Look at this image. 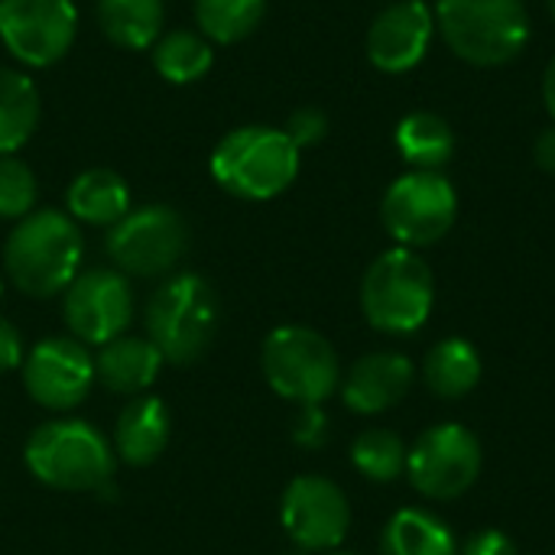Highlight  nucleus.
Masks as SVG:
<instances>
[{
	"label": "nucleus",
	"instance_id": "obj_17",
	"mask_svg": "<svg viewBox=\"0 0 555 555\" xmlns=\"http://www.w3.org/2000/svg\"><path fill=\"white\" fill-rule=\"evenodd\" d=\"M169 436H172L169 406L159 397L143 393V397H130V403L120 410L111 446H114L117 462L130 468H146L166 452Z\"/></svg>",
	"mask_w": 555,
	"mask_h": 555
},
{
	"label": "nucleus",
	"instance_id": "obj_3",
	"mask_svg": "<svg viewBox=\"0 0 555 555\" xmlns=\"http://www.w3.org/2000/svg\"><path fill=\"white\" fill-rule=\"evenodd\" d=\"M29 475L65 494L101 491L114 478V446L85 420H52L42 423L23 449Z\"/></svg>",
	"mask_w": 555,
	"mask_h": 555
},
{
	"label": "nucleus",
	"instance_id": "obj_10",
	"mask_svg": "<svg viewBox=\"0 0 555 555\" xmlns=\"http://www.w3.org/2000/svg\"><path fill=\"white\" fill-rule=\"evenodd\" d=\"M107 257L124 276H166L189 247V228L169 205L130 208L107 228Z\"/></svg>",
	"mask_w": 555,
	"mask_h": 555
},
{
	"label": "nucleus",
	"instance_id": "obj_35",
	"mask_svg": "<svg viewBox=\"0 0 555 555\" xmlns=\"http://www.w3.org/2000/svg\"><path fill=\"white\" fill-rule=\"evenodd\" d=\"M325 555H361V553H348V550H332V553Z\"/></svg>",
	"mask_w": 555,
	"mask_h": 555
},
{
	"label": "nucleus",
	"instance_id": "obj_9",
	"mask_svg": "<svg viewBox=\"0 0 555 555\" xmlns=\"http://www.w3.org/2000/svg\"><path fill=\"white\" fill-rule=\"evenodd\" d=\"M485 468L481 439L462 423H436L416 436L406 455V478L426 501H455L468 494Z\"/></svg>",
	"mask_w": 555,
	"mask_h": 555
},
{
	"label": "nucleus",
	"instance_id": "obj_21",
	"mask_svg": "<svg viewBox=\"0 0 555 555\" xmlns=\"http://www.w3.org/2000/svg\"><path fill=\"white\" fill-rule=\"evenodd\" d=\"M380 555H459V540L433 511L403 507L384 524Z\"/></svg>",
	"mask_w": 555,
	"mask_h": 555
},
{
	"label": "nucleus",
	"instance_id": "obj_7",
	"mask_svg": "<svg viewBox=\"0 0 555 555\" xmlns=\"http://www.w3.org/2000/svg\"><path fill=\"white\" fill-rule=\"evenodd\" d=\"M270 390L296 406H322L341 387V361L332 341L309 325H280L260 348Z\"/></svg>",
	"mask_w": 555,
	"mask_h": 555
},
{
	"label": "nucleus",
	"instance_id": "obj_19",
	"mask_svg": "<svg viewBox=\"0 0 555 555\" xmlns=\"http://www.w3.org/2000/svg\"><path fill=\"white\" fill-rule=\"evenodd\" d=\"M68 218L91 228H114L130 211V185L120 172L94 166L72 179L65 192Z\"/></svg>",
	"mask_w": 555,
	"mask_h": 555
},
{
	"label": "nucleus",
	"instance_id": "obj_5",
	"mask_svg": "<svg viewBox=\"0 0 555 555\" xmlns=\"http://www.w3.org/2000/svg\"><path fill=\"white\" fill-rule=\"evenodd\" d=\"M436 29L468 65L501 68L530 42V10L524 0H436Z\"/></svg>",
	"mask_w": 555,
	"mask_h": 555
},
{
	"label": "nucleus",
	"instance_id": "obj_12",
	"mask_svg": "<svg viewBox=\"0 0 555 555\" xmlns=\"http://www.w3.org/2000/svg\"><path fill=\"white\" fill-rule=\"evenodd\" d=\"M78 36L75 0H0V42L26 68H49Z\"/></svg>",
	"mask_w": 555,
	"mask_h": 555
},
{
	"label": "nucleus",
	"instance_id": "obj_8",
	"mask_svg": "<svg viewBox=\"0 0 555 555\" xmlns=\"http://www.w3.org/2000/svg\"><path fill=\"white\" fill-rule=\"evenodd\" d=\"M459 218V192L446 172L436 169H410L393 179L380 202L384 231L397 241V247L423 250L439 244Z\"/></svg>",
	"mask_w": 555,
	"mask_h": 555
},
{
	"label": "nucleus",
	"instance_id": "obj_28",
	"mask_svg": "<svg viewBox=\"0 0 555 555\" xmlns=\"http://www.w3.org/2000/svg\"><path fill=\"white\" fill-rule=\"evenodd\" d=\"M39 198V182L36 172L16 159V156H0V218L20 221L29 211H36Z\"/></svg>",
	"mask_w": 555,
	"mask_h": 555
},
{
	"label": "nucleus",
	"instance_id": "obj_31",
	"mask_svg": "<svg viewBox=\"0 0 555 555\" xmlns=\"http://www.w3.org/2000/svg\"><path fill=\"white\" fill-rule=\"evenodd\" d=\"M23 358H26V351H23V338H20L16 325L0 315V374L20 371Z\"/></svg>",
	"mask_w": 555,
	"mask_h": 555
},
{
	"label": "nucleus",
	"instance_id": "obj_26",
	"mask_svg": "<svg viewBox=\"0 0 555 555\" xmlns=\"http://www.w3.org/2000/svg\"><path fill=\"white\" fill-rule=\"evenodd\" d=\"M406 455H410V442L387 426H371V429L358 433L351 442L354 472L374 485H393L397 478H403Z\"/></svg>",
	"mask_w": 555,
	"mask_h": 555
},
{
	"label": "nucleus",
	"instance_id": "obj_25",
	"mask_svg": "<svg viewBox=\"0 0 555 555\" xmlns=\"http://www.w3.org/2000/svg\"><path fill=\"white\" fill-rule=\"evenodd\" d=\"M211 46L215 42H208L202 33H192V29L163 33L153 46V68L169 85H195L215 65Z\"/></svg>",
	"mask_w": 555,
	"mask_h": 555
},
{
	"label": "nucleus",
	"instance_id": "obj_36",
	"mask_svg": "<svg viewBox=\"0 0 555 555\" xmlns=\"http://www.w3.org/2000/svg\"><path fill=\"white\" fill-rule=\"evenodd\" d=\"M546 7H550V13H553V20H555V0H546Z\"/></svg>",
	"mask_w": 555,
	"mask_h": 555
},
{
	"label": "nucleus",
	"instance_id": "obj_32",
	"mask_svg": "<svg viewBox=\"0 0 555 555\" xmlns=\"http://www.w3.org/2000/svg\"><path fill=\"white\" fill-rule=\"evenodd\" d=\"M328 436V420L322 406H302V416L296 423V442L302 446H322Z\"/></svg>",
	"mask_w": 555,
	"mask_h": 555
},
{
	"label": "nucleus",
	"instance_id": "obj_1",
	"mask_svg": "<svg viewBox=\"0 0 555 555\" xmlns=\"http://www.w3.org/2000/svg\"><path fill=\"white\" fill-rule=\"evenodd\" d=\"M81 257L85 237L78 221L55 208H39L20 218L3 244L7 280L33 299L62 296L81 273Z\"/></svg>",
	"mask_w": 555,
	"mask_h": 555
},
{
	"label": "nucleus",
	"instance_id": "obj_34",
	"mask_svg": "<svg viewBox=\"0 0 555 555\" xmlns=\"http://www.w3.org/2000/svg\"><path fill=\"white\" fill-rule=\"evenodd\" d=\"M543 101H546V111H550V117H553L555 124V59L543 72Z\"/></svg>",
	"mask_w": 555,
	"mask_h": 555
},
{
	"label": "nucleus",
	"instance_id": "obj_24",
	"mask_svg": "<svg viewBox=\"0 0 555 555\" xmlns=\"http://www.w3.org/2000/svg\"><path fill=\"white\" fill-rule=\"evenodd\" d=\"M42 101L26 72L0 68V156H13L39 127Z\"/></svg>",
	"mask_w": 555,
	"mask_h": 555
},
{
	"label": "nucleus",
	"instance_id": "obj_18",
	"mask_svg": "<svg viewBox=\"0 0 555 555\" xmlns=\"http://www.w3.org/2000/svg\"><path fill=\"white\" fill-rule=\"evenodd\" d=\"M163 354L150 338L140 335H120L107 345L98 348L94 354V377L101 387L120 397H143L159 371H163Z\"/></svg>",
	"mask_w": 555,
	"mask_h": 555
},
{
	"label": "nucleus",
	"instance_id": "obj_29",
	"mask_svg": "<svg viewBox=\"0 0 555 555\" xmlns=\"http://www.w3.org/2000/svg\"><path fill=\"white\" fill-rule=\"evenodd\" d=\"M283 133H286L299 150H309V146H315V143L325 140V133H328V117H325V111H319V107H299V111H293V114L286 117Z\"/></svg>",
	"mask_w": 555,
	"mask_h": 555
},
{
	"label": "nucleus",
	"instance_id": "obj_11",
	"mask_svg": "<svg viewBox=\"0 0 555 555\" xmlns=\"http://www.w3.org/2000/svg\"><path fill=\"white\" fill-rule=\"evenodd\" d=\"M62 319L68 325V335L81 345L101 348L127 335V325L133 319L130 276L114 267L81 270L62 293Z\"/></svg>",
	"mask_w": 555,
	"mask_h": 555
},
{
	"label": "nucleus",
	"instance_id": "obj_13",
	"mask_svg": "<svg viewBox=\"0 0 555 555\" xmlns=\"http://www.w3.org/2000/svg\"><path fill=\"white\" fill-rule=\"evenodd\" d=\"M280 524L302 553H332L351 530V504L332 478L299 475L283 491Z\"/></svg>",
	"mask_w": 555,
	"mask_h": 555
},
{
	"label": "nucleus",
	"instance_id": "obj_6",
	"mask_svg": "<svg viewBox=\"0 0 555 555\" xmlns=\"http://www.w3.org/2000/svg\"><path fill=\"white\" fill-rule=\"evenodd\" d=\"M146 338L169 364L198 361L221 322V306L211 283L198 273L166 276L146 302Z\"/></svg>",
	"mask_w": 555,
	"mask_h": 555
},
{
	"label": "nucleus",
	"instance_id": "obj_14",
	"mask_svg": "<svg viewBox=\"0 0 555 555\" xmlns=\"http://www.w3.org/2000/svg\"><path fill=\"white\" fill-rule=\"evenodd\" d=\"M23 387L29 400L42 410L68 413L81 406L98 384L94 377V354L72 335H52L29 348L23 358Z\"/></svg>",
	"mask_w": 555,
	"mask_h": 555
},
{
	"label": "nucleus",
	"instance_id": "obj_27",
	"mask_svg": "<svg viewBox=\"0 0 555 555\" xmlns=\"http://www.w3.org/2000/svg\"><path fill=\"white\" fill-rule=\"evenodd\" d=\"M267 13V0H195V23L208 42L231 46L247 39Z\"/></svg>",
	"mask_w": 555,
	"mask_h": 555
},
{
	"label": "nucleus",
	"instance_id": "obj_20",
	"mask_svg": "<svg viewBox=\"0 0 555 555\" xmlns=\"http://www.w3.org/2000/svg\"><path fill=\"white\" fill-rule=\"evenodd\" d=\"M420 380L426 384V390L439 400H462L468 397L485 374V361L478 354V348L462 338V335H449L442 341H436L426 358L423 367L416 371Z\"/></svg>",
	"mask_w": 555,
	"mask_h": 555
},
{
	"label": "nucleus",
	"instance_id": "obj_37",
	"mask_svg": "<svg viewBox=\"0 0 555 555\" xmlns=\"http://www.w3.org/2000/svg\"><path fill=\"white\" fill-rule=\"evenodd\" d=\"M0 299H3V276H0Z\"/></svg>",
	"mask_w": 555,
	"mask_h": 555
},
{
	"label": "nucleus",
	"instance_id": "obj_4",
	"mask_svg": "<svg viewBox=\"0 0 555 555\" xmlns=\"http://www.w3.org/2000/svg\"><path fill=\"white\" fill-rule=\"evenodd\" d=\"M436 309V276L420 250H384L361 280V312L380 335H416Z\"/></svg>",
	"mask_w": 555,
	"mask_h": 555
},
{
	"label": "nucleus",
	"instance_id": "obj_22",
	"mask_svg": "<svg viewBox=\"0 0 555 555\" xmlns=\"http://www.w3.org/2000/svg\"><path fill=\"white\" fill-rule=\"evenodd\" d=\"M166 3L163 0H98V26L117 49L143 52L163 36Z\"/></svg>",
	"mask_w": 555,
	"mask_h": 555
},
{
	"label": "nucleus",
	"instance_id": "obj_23",
	"mask_svg": "<svg viewBox=\"0 0 555 555\" xmlns=\"http://www.w3.org/2000/svg\"><path fill=\"white\" fill-rule=\"evenodd\" d=\"M393 143L413 169L442 172V166L455 156V130L436 111H410L406 117H400Z\"/></svg>",
	"mask_w": 555,
	"mask_h": 555
},
{
	"label": "nucleus",
	"instance_id": "obj_2",
	"mask_svg": "<svg viewBox=\"0 0 555 555\" xmlns=\"http://www.w3.org/2000/svg\"><path fill=\"white\" fill-rule=\"evenodd\" d=\"M302 166V150L283 133V127L247 124L224 133L208 159L211 179L234 198L270 202L283 195Z\"/></svg>",
	"mask_w": 555,
	"mask_h": 555
},
{
	"label": "nucleus",
	"instance_id": "obj_16",
	"mask_svg": "<svg viewBox=\"0 0 555 555\" xmlns=\"http://www.w3.org/2000/svg\"><path fill=\"white\" fill-rule=\"evenodd\" d=\"M416 377V364L406 354L371 351L341 374V403L358 416H380L410 397Z\"/></svg>",
	"mask_w": 555,
	"mask_h": 555
},
{
	"label": "nucleus",
	"instance_id": "obj_33",
	"mask_svg": "<svg viewBox=\"0 0 555 555\" xmlns=\"http://www.w3.org/2000/svg\"><path fill=\"white\" fill-rule=\"evenodd\" d=\"M533 159H537V166H540L543 172H553L555 176V124L553 127H546V130L537 137V143H533Z\"/></svg>",
	"mask_w": 555,
	"mask_h": 555
},
{
	"label": "nucleus",
	"instance_id": "obj_15",
	"mask_svg": "<svg viewBox=\"0 0 555 555\" xmlns=\"http://www.w3.org/2000/svg\"><path fill=\"white\" fill-rule=\"evenodd\" d=\"M436 36V13L426 0H397L384 7L367 29V59L384 75L413 72Z\"/></svg>",
	"mask_w": 555,
	"mask_h": 555
},
{
	"label": "nucleus",
	"instance_id": "obj_30",
	"mask_svg": "<svg viewBox=\"0 0 555 555\" xmlns=\"http://www.w3.org/2000/svg\"><path fill=\"white\" fill-rule=\"evenodd\" d=\"M459 555H517V543H514L504 530L488 527V530L472 533V537L459 546Z\"/></svg>",
	"mask_w": 555,
	"mask_h": 555
}]
</instances>
